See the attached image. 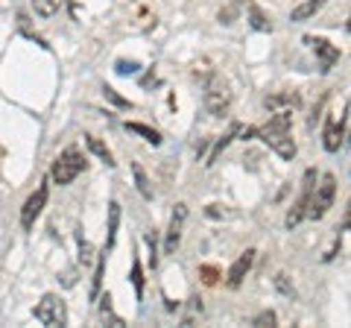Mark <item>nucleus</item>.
I'll list each match as a JSON object with an SVG mask.
<instances>
[{"label":"nucleus","instance_id":"1","mask_svg":"<svg viewBox=\"0 0 351 328\" xmlns=\"http://www.w3.org/2000/svg\"><path fill=\"white\" fill-rule=\"evenodd\" d=\"M290 124H293V115L287 112V108H281V112H276L269 117V124L255 129V135L263 141V144H269L281 159H287V161L295 159V141L290 135Z\"/></svg>","mask_w":351,"mask_h":328},{"label":"nucleus","instance_id":"2","mask_svg":"<svg viewBox=\"0 0 351 328\" xmlns=\"http://www.w3.org/2000/svg\"><path fill=\"white\" fill-rule=\"evenodd\" d=\"M82 170H85V156L80 152V147H68L56 161H53L50 179L56 185H71Z\"/></svg>","mask_w":351,"mask_h":328},{"label":"nucleus","instance_id":"3","mask_svg":"<svg viewBox=\"0 0 351 328\" xmlns=\"http://www.w3.org/2000/svg\"><path fill=\"white\" fill-rule=\"evenodd\" d=\"M32 316L47 325V328H62L68 325V308H64V302L56 296V293H47V296H41V302L32 308Z\"/></svg>","mask_w":351,"mask_h":328},{"label":"nucleus","instance_id":"4","mask_svg":"<svg viewBox=\"0 0 351 328\" xmlns=\"http://www.w3.org/2000/svg\"><path fill=\"white\" fill-rule=\"evenodd\" d=\"M202 100H205L208 115L223 117L228 112V106H232V91H228V82L223 80V76H211V80H208Z\"/></svg>","mask_w":351,"mask_h":328},{"label":"nucleus","instance_id":"5","mask_svg":"<svg viewBox=\"0 0 351 328\" xmlns=\"http://www.w3.org/2000/svg\"><path fill=\"white\" fill-rule=\"evenodd\" d=\"M313 191H316V170L311 167V170L304 173L299 200H295V205L287 211V220H284V226H287V229H295V226H299L304 217H307V211H311V202H313Z\"/></svg>","mask_w":351,"mask_h":328},{"label":"nucleus","instance_id":"6","mask_svg":"<svg viewBox=\"0 0 351 328\" xmlns=\"http://www.w3.org/2000/svg\"><path fill=\"white\" fill-rule=\"evenodd\" d=\"M334 196H337V179H334V173H325V176L319 179V185H316V191H313V202H311L307 217H311V220H322V217L328 214V209L334 205Z\"/></svg>","mask_w":351,"mask_h":328},{"label":"nucleus","instance_id":"7","mask_svg":"<svg viewBox=\"0 0 351 328\" xmlns=\"http://www.w3.org/2000/svg\"><path fill=\"white\" fill-rule=\"evenodd\" d=\"M47 194H50L47 182H41V185H38V191L24 202V209H21V229H24V232H29V229L36 226L38 214H41V209H44V202H47Z\"/></svg>","mask_w":351,"mask_h":328},{"label":"nucleus","instance_id":"8","mask_svg":"<svg viewBox=\"0 0 351 328\" xmlns=\"http://www.w3.org/2000/svg\"><path fill=\"white\" fill-rule=\"evenodd\" d=\"M304 45H311V50L319 56V71L328 73L339 62V47H334L328 38H319V36H304Z\"/></svg>","mask_w":351,"mask_h":328},{"label":"nucleus","instance_id":"9","mask_svg":"<svg viewBox=\"0 0 351 328\" xmlns=\"http://www.w3.org/2000/svg\"><path fill=\"white\" fill-rule=\"evenodd\" d=\"M184 220H188V205H184V202H176L173 217H170V229H167V240H164V253H167V255H173L176 246H179Z\"/></svg>","mask_w":351,"mask_h":328},{"label":"nucleus","instance_id":"10","mask_svg":"<svg viewBox=\"0 0 351 328\" xmlns=\"http://www.w3.org/2000/svg\"><path fill=\"white\" fill-rule=\"evenodd\" d=\"M252 264H255V249H246V253L232 264V270H228V288H240L246 279V272L252 270Z\"/></svg>","mask_w":351,"mask_h":328},{"label":"nucleus","instance_id":"11","mask_svg":"<svg viewBox=\"0 0 351 328\" xmlns=\"http://www.w3.org/2000/svg\"><path fill=\"white\" fill-rule=\"evenodd\" d=\"M339 144H343V117H328V126H325V138H322V147L328 152H337Z\"/></svg>","mask_w":351,"mask_h":328},{"label":"nucleus","instance_id":"12","mask_svg":"<svg viewBox=\"0 0 351 328\" xmlns=\"http://www.w3.org/2000/svg\"><path fill=\"white\" fill-rule=\"evenodd\" d=\"M64 6L73 9L71 0H32V9H36L38 18H53V15H59Z\"/></svg>","mask_w":351,"mask_h":328},{"label":"nucleus","instance_id":"13","mask_svg":"<svg viewBox=\"0 0 351 328\" xmlns=\"http://www.w3.org/2000/svg\"><path fill=\"white\" fill-rule=\"evenodd\" d=\"M117 226H120V202H108V237H106V253L114 249V240H117Z\"/></svg>","mask_w":351,"mask_h":328},{"label":"nucleus","instance_id":"14","mask_svg":"<svg viewBox=\"0 0 351 328\" xmlns=\"http://www.w3.org/2000/svg\"><path fill=\"white\" fill-rule=\"evenodd\" d=\"M85 144H88V150H91L97 159H103V161L108 164V167H114V164H117V161H114V156H112V150H108V147H106L97 135H85Z\"/></svg>","mask_w":351,"mask_h":328},{"label":"nucleus","instance_id":"15","mask_svg":"<svg viewBox=\"0 0 351 328\" xmlns=\"http://www.w3.org/2000/svg\"><path fill=\"white\" fill-rule=\"evenodd\" d=\"M322 6H325V0H304V3H299L290 12V21H307V18H313Z\"/></svg>","mask_w":351,"mask_h":328},{"label":"nucleus","instance_id":"16","mask_svg":"<svg viewBox=\"0 0 351 328\" xmlns=\"http://www.w3.org/2000/svg\"><path fill=\"white\" fill-rule=\"evenodd\" d=\"M123 126L129 129V132H135V135H141L144 141H149L152 147H158V144H161V132H158V129H152V126H147V124H129V120H126Z\"/></svg>","mask_w":351,"mask_h":328},{"label":"nucleus","instance_id":"17","mask_svg":"<svg viewBox=\"0 0 351 328\" xmlns=\"http://www.w3.org/2000/svg\"><path fill=\"white\" fill-rule=\"evenodd\" d=\"M106 249L100 253V258H97V270H94V279H91V293H88V299L97 302V296H100V288H103V272H106Z\"/></svg>","mask_w":351,"mask_h":328},{"label":"nucleus","instance_id":"18","mask_svg":"<svg viewBox=\"0 0 351 328\" xmlns=\"http://www.w3.org/2000/svg\"><path fill=\"white\" fill-rule=\"evenodd\" d=\"M249 24H252V30H258V32H272V21L263 15L255 3H249Z\"/></svg>","mask_w":351,"mask_h":328},{"label":"nucleus","instance_id":"19","mask_svg":"<svg viewBox=\"0 0 351 328\" xmlns=\"http://www.w3.org/2000/svg\"><path fill=\"white\" fill-rule=\"evenodd\" d=\"M129 281H132V288H135V296H138V302H141V299H144V267H141L138 258H132Z\"/></svg>","mask_w":351,"mask_h":328},{"label":"nucleus","instance_id":"20","mask_svg":"<svg viewBox=\"0 0 351 328\" xmlns=\"http://www.w3.org/2000/svg\"><path fill=\"white\" fill-rule=\"evenodd\" d=\"M100 314H103V320H106L108 325H114V328H123V325H126V323L114 314V308H112V293H106V296L100 299Z\"/></svg>","mask_w":351,"mask_h":328},{"label":"nucleus","instance_id":"21","mask_svg":"<svg viewBox=\"0 0 351 328\" xmlns=\"http://www.w3.org/2000/svg\"><path fill=\"white\" fill-rule=\"evenodd\" d=\"M132 173H135V188L138 194L144 196V200H152V188H149V179H147V173L141 164H132Z\"/></svg>","mask_w":351,"mask_h":328},{"label":"nucleus","instance_id":"22","mask_svg":"<svg viewBox=\"0 0 351 328\" xmlns=\"http://www.w3.org/2000/svg\"><path fill=\"white\" fill-rule=\"evenodd\" d=\"M281 103H287V106H299V94H272V97H267V106L269 108H276V106H281Z\"/></svg>","mask_w":351,"mask_h":328},{"label":"nucleus","instance_id":"23","mask_svg":"<svg viewBox=\"0 0 351 328\" xmlns=\"http://www.w3.org/2000/svg\"><path fill=\"white\" fill-rule=\"evenodd\" d=\"M144 240H147V246H149V267L156 270L158 267V237H156V232H149Z\"/></svg>","mask_w":351,"mask_h":328},{"label":"nucleus","instance_id":"24","mask_svg":"<svg viewBox=\"0 0 351 328\" xmlns=\"http://www.w3.org/2000/svg\"><path fill=\"white\" fill-rule=\"evenodd\" d=\"M138 71H141L138 62H126V59H117L114 62V73H120V76H132V73H138Z\"/></svg>","mask_w":351,"mask_h":328},{"label":"nucleus","instance_id":"25","mask_svg":"<svg viewBox=\"0 0 351 328\" xmlns=\"http://www.w3.org/2000/svg\"><path fill=\"white\" fill-rule=\"evenodd\" d=\"M276 288H278V293H284L287 299H295V288L290 284V279L284 276V272H278V276H276Z\"/></svg>","mask_w":351,"mask_h":328},{"label":"nucleus","instance_id":"26","mask_svg":"<svg viewBox=\"0 0 351 328\" xmlns=\"http://www.w3.org/2000/svg\"><path fill=\"white\" fill-rule=\"evenodd\" d=\"M103 94H106V100H112L114 106H120V108H132V103L129 100H123V97H120L112 85H103Z\"/></svg>","mask_w":351,"mask_h":328},{"label":"nucleus","instance_id":"27","mask_svg":"<svg viewBox=\"0 0 351 328\" xmlns=\"http://www.w3.org/2000/svg\"><path fill=\"white\" fill-rule=\"evenodd\" d=\"M276 320H278L276 311H261L255 320H252V325H258V328H263V325H276Z\"/></svg>","mask_w":351,"mask_h":328},{"label":"nucleus","instance_id":"28","mask_svg":"<svg viewBox=\"0 0 351 328\" xmlns=\"http://www.w3.org/2000/svg\"><path fill=\"white\" fill-rule=\"evenodd\" d=\"M76 240H80V261H82V267L88 264V261H91V246H88V240L80 235V237H76Z\"/></svg>","mask_w":351,"mask_h":328},{"label":"nucleus","instance_id":"29","mask_svg":"<svg viewBox=\"0 0 351 328\" xmlns=\"http://www.w3.org/2000/svg\"><path fill=\"white\" fill-rule=\"evenodd\" d=\"M199 272H202V281H205V284H217V279H219V272H217L214 267H208V264L199 267Z\"/></svg>","mask_w":351,"mask_h":328},{"label":"nucleus","instance_id":"30","mask_svg":"<svg viewBox=\"0 0 351 328\" xmlns=\"http://www.w3.org/2000/svg\"><path fill=\"white\" fill-rule=\"evenodd\" d=\"M346 30H348V36H351V15H348V24H346Z\"/></svg>","mask_w":351,"mask_h":328}]
</instances>
